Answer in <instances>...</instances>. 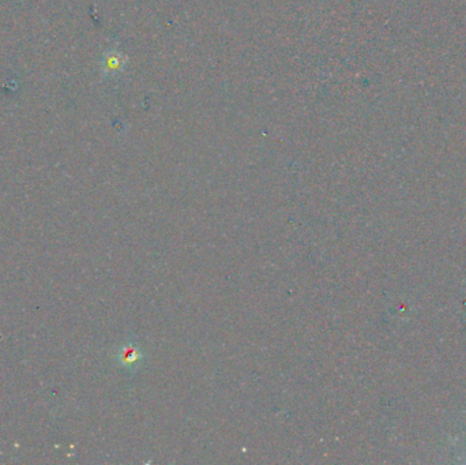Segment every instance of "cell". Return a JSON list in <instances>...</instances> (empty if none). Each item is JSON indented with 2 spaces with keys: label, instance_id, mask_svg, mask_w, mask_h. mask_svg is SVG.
I'll return each mask as SVG.
<instances>
[{
  "label": "cell",
  "instance_id": "6da1fadb",
  "mask_svg": "<svg viewBox=\"0 0 466 465\" xmlns=\"http://www.w3.org/2000/svg\"><path fill=\"white\" fill-rule=\"evenodd\" d=\"M118 358H119V361L123 366L133 367V366H136L141 361L142 354H141L139 348L136 345H124V346H121Z\"/></svg>",
  "mask_w": 466,
  "mask_h": 465
}]
</instances>
